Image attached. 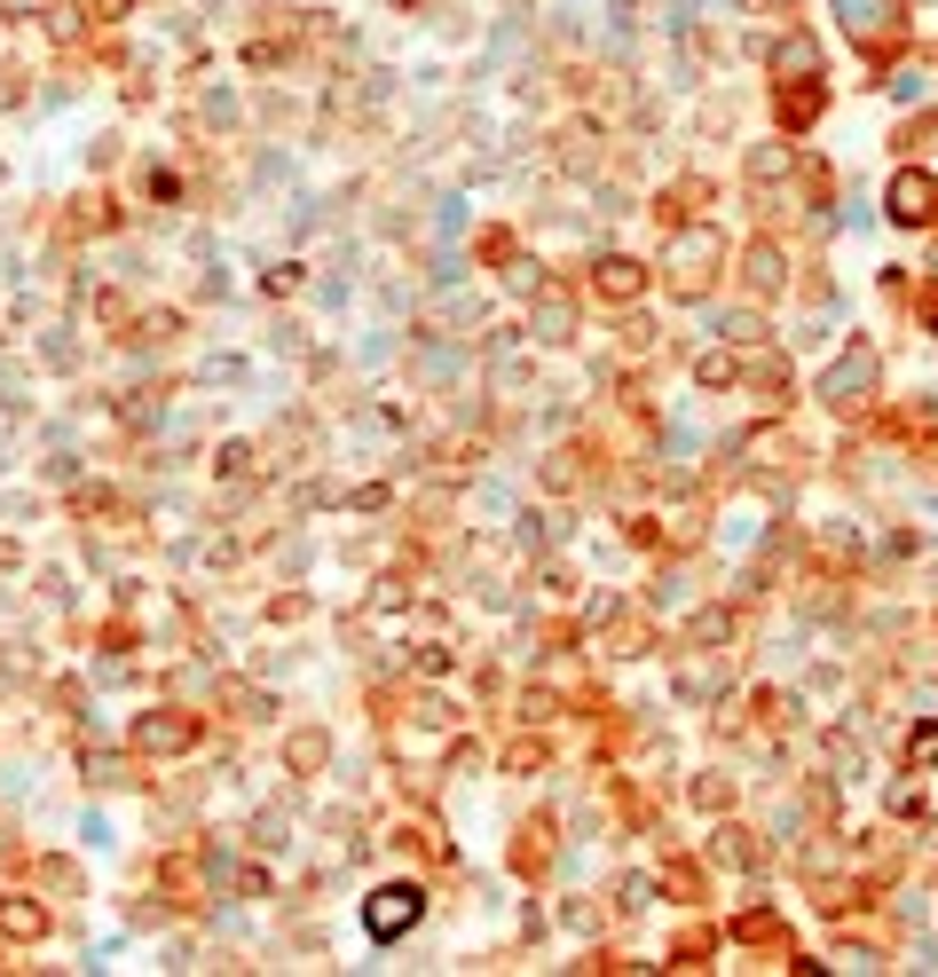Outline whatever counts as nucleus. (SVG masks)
<instances>
[{
  "instance_id": "1",
  "label": "nucleus",
  "mask_w": 938,
  "mask_h": 977,
  "mask_svg": "<svg viewBox=\"0 0 938 977\" xmlns=\"http://www.w3.org/2000/svg\"><path fill=\"white\" fill-rule=\"evenodd\" d=\"M418 906H426V899H418V883H387L371 906H363V923H371V938H402V930L418 923Z\"/></svg>"
},
{
  "instance_id": "2",
  "label": "nucleus",
  "mask_w": 938,
  "mask_h": 977,
  "mask_svg": "<svg viewBox=\"0 0 938 977\" xmlns=\"http://www.w3.org/2000/svg\"><path fill=\"white\" fill-rule=\"evenodd\" d=\"M938 213V182L930 174H899L891 182V221H930Z\"/></svg>"
},
{
  "instance_id": "3",
  "label": "nucleus",
  "mask_w": 938,
  "mask_h": 977,
  "mask_svg": "<svg viewBox=\"0 0 938 977\" xmlns=\"http://www.w3.org/2000/svg\"><path fill=\"white\" fill-rule=\"evenodd\" d=\"M867 379H876V363H867V355H852V363H844V370H836V379H828V394H836V402H852V394H860Z\"/></svg>"
},
{
  "instance_id": "4",
  "label": "nucleus",
  "mask_w": 938,
  "mask_h": 977,
  "mask_svg": "<svg viewBox=\"0 0 938 977\" xmlns=\"http://www.w3.org/2000/svg\"><path fill=\"white\" fill-rule=\"evenodd\" d=\"M0 930H9V938H40V906L9 899V906H0Z\"/></svg>"
},
{
  "instance_id": "5",
  "label": "nucleus",
  "mask_w": 938,
  "mask_h": 977,
  "mask_svg": "<svg viewBox=\"0 0 938 977\" xmlns=\"http://www.w3.org/2000/svg\"><path fill=\"white\" fill-rule=\"evenodd\" d=\"M599 284H608L616 300H631V292H639V268H631V260H608V277H599Z\"/></svg>"
}]
</instances>
